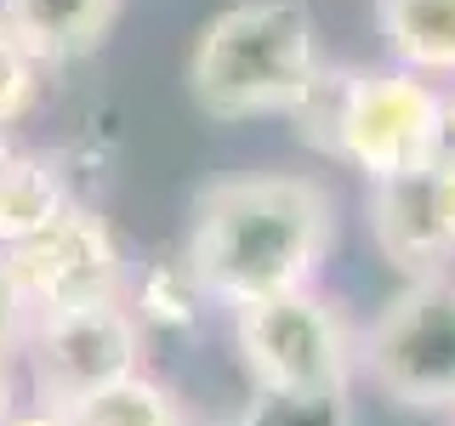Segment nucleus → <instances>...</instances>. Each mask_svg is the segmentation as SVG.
Masks as SVG:
<instances>
[{
	"label": "nucleus",
	"instance_id": "7ed1b4c3",
	"mask_svg": "<svg viewBox=\"0 0 455 426\" xmlns=\"http://www.w3.org/2000/svg\"><path fill=\"white\" fill-rule=\"evenodd\" d=\"M234 347L256 392L331 398L353 392L359 375V330L331 296L296 290L234 312Z\"/></svg>",
	"mask_w": 455,
	"mask_h": 426
},
{
	"label": "nucleus",
	"instance_id": "20e7f679",
	"mask_svg": "<svg viewBox=\"0 0 455 426\" xmlns=\"http://www.w3.org/2000/svg\"><path fill=\"white\" fill-rule=\"evenodd\" d=\"M359 375L398 409L455 415V273L410 279L359 330Z\"/></svg>",
	"mask_w": 455,
	"mask_h": 426
},
{
	"label": "nucleus",
	"instance_id": "f8f14e48",
	"mask_svg": "<svg viewBox=\"0 0 455 426\" xmlns=\"http://www.w3.org/2000/svg\"><path fill=\"white\" fill-rule=\"evenodd\" d=\"M68 421L75 426H188V409H182V398L165 381H154L142 369V375L120 381V387L85 398L80 409H68Z\"/></svg>",
	"mask_w": 455,
	"mask_h": 426
},
{
	"label": "nucleus",
	"instance_id": "9b49d317",
	"mask_svg": "<svg viewBox=\"0 0 455 426\" xmlns=\"http://www.w3.org/2000/svg\"><path fill=\"white\" fill-rule=\"evenodd\" d=\"M68 205H75V193H68L63 165L52 154L12 148V160L0 165V250H18L35 233H46Z\"/></svg>",
	"mask_w": 455,
	"mask_h": 426
},
{
	"label": "nucleus",
	"instance_id": "aec40b11",
	"mask_svg": "<svg viewBox=\"0 0 455 426\" xmlns=\"http://www.w3.org/2000/svg\"><path fill=\"white\" fill-rule=\"evenodd\" d=\"M12 160V142H6V131H0V165H6Z\"/></svg>",
	"mask_w": 455,
	"mask_h": 426
},
{
	"label": "nucleus",
	"instance_id": "1a4fd4ad",
	"mask_svg": "<svg viewBox=\"0 0 455 426\" xmlns=\"http://www.w3.org/2000/svg\"><path fill=\"white\" fill-rule=\"evenodd\" d=\"M125 0H0V18L40 63H80L114 35Z\"/></svg>",
	"mask_w": 455,
	"mask_h": 426
},
{
	"label": "nucleus",
	"instance_id": "6e6552de",
	"mask_svg": "<svg viewBox=\"0 0 455 426\" xmlns=\"http://www.w3.org/2000/svg\"><path fill=\"white\" fill-rule=\"evenodd\" d=\"M364 217L381 262L404 273V284L455 273V182L438 177L433 165L370 182Z\"/></svg>",
	"mask_w": 455,
	"mask_h": 426
},
{
	"label": "nucleus",
	"instance_id": "f03ea898",
	"mask_svg": "<svg viewBox=\"0 0 455 426\" xmlns=\"http://www.w3.org/2000/svg\"><path fill=\"white\" fill-rule=\"evenodd\" d=\"M319 23L302 0H234L199 23L188 46V97L211 120L296 114L324 75Z\"/></svg>",
	"mask_w": 455,
	"mask_h": 426
},
{
	"label": "nucleus",
	"instance_id": "423d86ee",
	"mask_svg": "<svg viewBox=\"0 0 455 426\" xmlns=\"http://www.w3.org/2000/svg\"><path fill=\"white\" fill-rule=\"evenodd\" d=\"M444 91L410 68H341L331 160L353 165L364 182L421 170L433 154Z\"/></svg>",
	"mask_w": 455,
	"mask_h": 426
},
{
	"label": "nucleus",
	"instance_id": "6ab92c4d",
	"mask_svg": "<svg viewBox=\"0 0 455 426\" xmlns=\"http://www.w3.org/2000/svg\"><path fill=\"white\" fill-rule=\"evenodd\" d=\"M12 415H18V398H12V369L0 364V426H6Z\"/></svg>",
	"mask_w": 455,
	"mask_h": 426
},
{
	"label": "nucleus",
	"instance_id": "f257e3e1",
	"mask_svg": "<svg viewBox=\"0 0 455 426\" xmlns=\"http://www.w3.org/2000/svg\"><path fill=\"white\" fill-rule=\"evenodd\" d=\"M336 239V199L307 170H245L199 188L182 262L205 302L256 307L313 290Z\"/></svg>",
	"mask_w": 455,
	"mask_h": 426
},
{
	"label": "nucleus",
	"instance_id": "a211bd4d",
	"mask_svg": "<svg viewBox=\"0 0 455 426\" xmlns=\"http://www.w3.org/2000/svg\"><path fill=\"white\" fill-rule=\"evenodd\" d=\"M6 426H75V421H68L63 409H40V404H35V409H18Z\"/></svg>",
	"mask_w": 455,
	"mask_h": 426
},
{
	"label": "nucleus",
	"instance_id": "2eb2a0df",
	"mask_svg": "<svg viewBox=\"0 0 455 426\" xmlns=\"http://www.w3.org/2000/svg\"><path fill=\"white\" fill-rule=\"evenodd\" d=\"M228 426H353L347 392L331 398H279V392H256L251 409Z\"/></svg>",
	"mask_w": 455,
	"mask_h": 426
},
{
	"label": "nucleus",
	"instance_id": "412c9836",
	"mask_svg": "<svg viewBox=\"0 0 455 426\" xmlns=\"http://www.w3.org/2000/svg\"><path fill=\"white\" fill-rule=\"evenodd\" d=\"M450 426H455V421H450Z\"/></svg>",
	"mask_w": 455,
	"mask_h": 426
},
{
	"label": "nucleus",
	"instance_id": "9d476101",
	"mask_svg": "<svg viewBox=\"0 0 455 426\" xmlns=\"http://www.w3.org/2000/svg\"><path fill=\"white\" fill-rule=\"evenodd\" d=\"M376 35L393 68L455 80V0H376Z\"/></svg>",
	"mask_w": 455,
	"mask_h": 426
},
{
	"label": "nucleus",
	"instance_id": "39448f33",
	"mask_svg": "<svg viewBox=\"0 0 455 426\" xmlns=\"http://www.w3.org/2000/svg\"><path fill=\"white\" fill-rule=\"evenodd\" d=\"M23 369L40 409H80L85 398L120 387L148 369V330L132 302H92L35 319L23 341Z\"/></svg>",
	"mask_w": 455,
	"mask_h": 426
},
{
	"label": "nucleus",
	"instance_id": "f3484780",
	"mask_svg": "<svg viewBox=\"0 0 455 426\" xmlns=\"http://www.w3.org/2000/svg\"><path fill=\"white\" fill-rule=\"evenodd\" d=\"M427 165H433L438 177L455 182V91H444V108H438V131H433V154H427Z\"/></svg>",
	"mask_w": 455,
	"mask_h": 426
},
{
	"label": "nucleus",
	"instance_id": "0eeeda50",
	"mask_svg": "<svg viewBox=\"0 0 455 426\" xmlns=\"http://www.w3.org/2000/svg\"><path fill=\"white\" fill-rule=\"evenodd\" d=\"M12 273H18L35 319L68 307H92V302H120L125 296V256L120 239L103 210L92 205H68L46 233H35L28 245L6 250Z\"/></svg>",
	"mask_w": 455,
	"mask_h": 426
},
{
	"label": "nucleus",
	"instance_id": "ddd939ff",
	"mask_svg": "<svg viewBox=\"0 0 455 426\" xmlns=\"http://www.w3.org/2000/svg\"><path fill=\"white\" fill-rule=\"evenodd\" d=\"M125 302H132V312L142 319V330H188L199 319L205 290H199V279L188 273V262L171 256V262H154L148 273L137 279V290L125 296Z\"/></svg>",
	"mask_w": 455,
	"mask_h": 426
},
{
	"label": "nucleus",
	"instance_id": "dca6fc26",
	"mask_svg": "<svg viewBox=\"0 0 455 426\" xmlns=\"http://www.w3.org/2000/svg\"><path fill=\"white\" fill-rule=\"evenodd\" d=\"M28 330H35V307H28L23 284H18V273H12L6 250H0V364H6L12 352H23Z\"/></svg>",
	"mask_w": 455,
	"mask_h": 426
},
{
	"label": "nucleus",
	"instance_id": "4468645a",
	"mask_svg": "<svg viewBox=\"0 0 455 426\" xmlns=\"http://www.w3.org/2000/svg\"><path fill=\"white\" fill-rule=\"evenodd\" d=\"M40 75H46V63L18 40V28L0 18V131L18 125L40 103Z\"/></svg>",
	"mask_w": 455,
	"mask_h": 426
}]
</instances>
